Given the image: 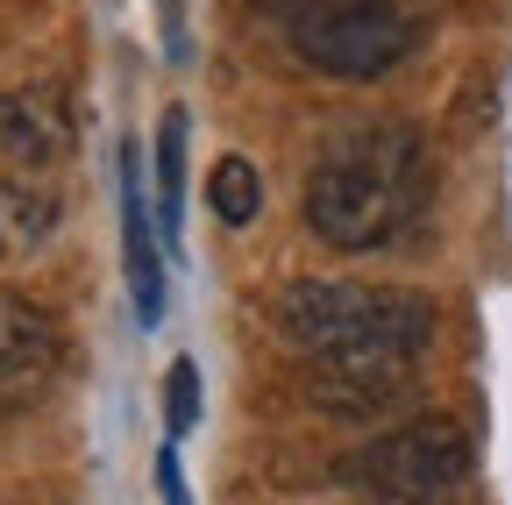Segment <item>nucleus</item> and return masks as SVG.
<instances>
[{
    "label": "nucleus",
    "mask_w": 512,
    "mask_h": 505,
    "mask_svg": "<svg viewBox=\"0 0 512 505\" xmlns=\"http://www.w3.org/2000/svg\"><path fill=\"white\" fill-rule=\"evenodd\" d=\"M271 321L313 356V399L335 413L392 406L434 342V299L349 278H299L271 299Z\"/></svg>",
    "instance_id": "obj_1"
},
{
    "label": "nucleus",
    "mask_w": 512,
    "mask_h": 505,
    "mask_svg": "<svg viewBox=\"0 0 512 505\" xmlns=\"http://www.w3.org/2000/svg\"><path fill=\"white\" fill-rule=\"evenodd\" d=\"M427 185L434 164L413 121H349L335 143H320L299 207L313 242L342 249V257H370L427 214Z\"/></svg>",
    "instance_id": "obj_2"
},
{
    "label": "nucleus",
    "mask_w": 512,
    "mask_h": 505,
    "mask_svg": "<svg viewBox=\"0 0 512 505\" xmlns=\"http://www.w3.org/2000/svg\"><path fill=\"white\" fill-rule=\"evenodd\" d=\"M285 36L320 79H384L420 50V15L399 0H292Z\"/></svg>",
    "instance_id": "obj_3"
},
{
    "label": "nucleus",
    "mask_w": 512,
    "mask_h": 505,
    "mask_svg": "<svg viewBox=\"0 0 512 505\" xmlns=\"http://www.w3.org/2000/svg\"><path fill=\"white\" fill-rule=\"evenodd\" d=\"M463 477H470V434L448 413H420L349 456V484L399 505H434L448 491H463Z\"/></svg>",
    "instance_id": "obj_4"
},
{
    "label": "nucleus",
    "mask_w": 512,
    "mask_h": 505,
    "mask_svg": "<svg viewBox=\"0 0 512 505\" xmlns=\"http://www.w3.org/2000/svg\"><path fill=\"white\" fill-rule=\"evenodd\" d=\"M64 370V328L22 292H0V406H29Z\"/></svg>",
    "instance_id": "obj_5"
},
{
    "label": "nucleus",
    "mask_w": 512,
    "mask_h": 505,
    "mask_svg": "<svg viewBox=\"0 0 512 505\" xmlns=\"http://www.w3.org/2000/svg\"><path fill=\"white\" fill-rule=\"evenodd\" d=\"M114 171H121V264H128V292H136V321L157 328L164 321V264H157V228H150V207H143L136 143H121Z\"/></svg>",
    "instance_id": "obj_6"
},
{
    "label": "nucleus",
    "mask_w": 512,
    "mask_h": 505,
    "mask_svg": "<svg viewBox=\"0 0 512 505\" xmlns=\"http://www.w3.org/2000/svg\"><path fill=\"white\" fill-rule=\"evenodd\" d=\"M64 150V114L43 93H0V178H36Z\"/></svg>",
    "instance_id": "obj_7"
},
{
    "label": "nucleus",
    "mask_w": 512,
    "mask_h": 505,
    "mask_svg": "<svg viewBox=\"0 0 512 505\" xmlns=\"http://www.w3.org/2000/svg\"><path fill=\"white\" fill-rule=\"evenodd\" d=\"M57 228V193L36 178H0V264H22Z\"/></svg>",
    "instance_id": "obj_8"
},
{
    "label": "nucleus",
    "mask_w": 512,
    "mask_h": 505,
    "mask_svg": "<svg viewBox=\"0 0 512 505\" xmlns=\"http://www.w3.org/2000/svg\"><path fill=\"white\" fill-rule=\"evenodd\" d=\"M185 136H192L185 107H164V121H157V235L171 249L185 235Z\"/></svg>",
    "instance_id": "obj_9"
},
{
    "label": "nucleus",
    "mask_w": 512,
    "mask_h": 505,
    "mask_svg": "<svg viewBox=\"0 0 512 505\" xmlns=\"http://www.w3.org/2000/svg\"><path fill=\"white\" fill-rule=\"evenodd\" d=\"M207 193H214V221H228V228H249L256 207H264V193H256V164H249V157H221Z\"/></svg>",
    "instance_id": "obj_10"
},
{
    "label": "nucleus",
    "mask_w": 512,
    "mask_h": 505,
    "mask_svg": "<svg viewBox=\"0 0 512 505\" xmlns=\"http://www.w3.org/2000/svg\"><path fill=\"white\" fill-rule=\"evenodd\" d=\"M200 420V370L192 363H171V377H164V427H171V441Z\"/></svg>",
    "instance_id": "obj_11"
},
{
    "label": "nucleus",
    "mask_w": 512,
    "mask_h": 505,
    "mask_svg": "<svg viewBox=\"0 0 512 505\" xmlns=\"http://www.w3.org/2000/svg\"><path fill=\"white\" fill-rule=\"evenodd\" d=\"M157 491H164V505H192V498H185V484H178V456H171V449L157 456Z\"/></svg>",
    "instance_id": "obj_12"
}]
</instances>
